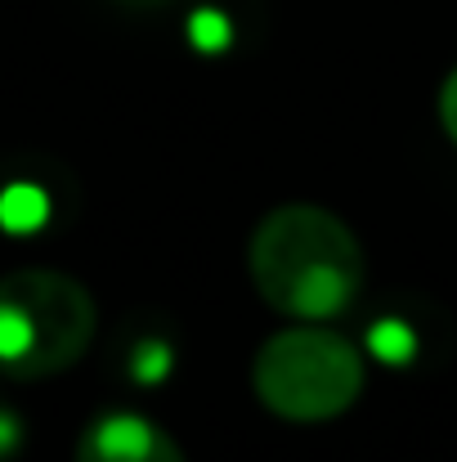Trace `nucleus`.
I'll return each instance as SVG.
<instances>
[{"label": "nucleus", "mask_w": 457, "mask_h": 462, "mask_svg": "<svg viewBox=\"0 0 457 462\" xmlns=\"http://www.w3.org/2000/svg\"><path fill=\"white\" fill-rule=\"evenodd\" d=\"M77 462H184L179 445L140 413H104L86 427Z\"/></svg>", "instance_id": "4"}, {"label": "nucleus", "mask_w": 457, "mask_h": 462, "mask_svg": "<svg viewBox=\"0 0 457 462\" xmlns=\"http://www.w3.org/2000/svg\"><path fill=\"white\" fill-rule=\"evenodd\" d=\"M170 364H175V355H170V346H166L161 337H144V341L131 350V377H135L140 386H161L166 373H170Z\"/></svg>", "instance_id": "7"}, {"label": "nucleus", "mask_w": 457, "mask_h": 462, "mask_svg": "<svg viewBox=\"0 0 457 462\" xmlns=\"http://www.w3.org/2000/svg\"><path fill=\"white\" fill-rule=\"evenodd\" d=\"M188 41H193L202 54H224L229 41H233V27H229V18H224L220 9H197V14L188 18Z\"/></svg>", "instance_id": "8"}, {"label": "nucleus", "mask_w": 457, "mask_h": 462, "mask_svg": "<svg viewBox=\"0 0 457 462\" xmlns=\"http://www.w3.org/2000/svg\"><path fill=\"white\" fill-rule=\"evenodd\" d=\"M251 386L260 404L288 422H332L363 395V359L345 337L301 323L256 350Z\"/></svg>", "instance_id": "3"}, {"label": "nucleus", "mask_w": 457, "mask_h": 462, "mask_svg": "<svg viewBox=\"0 0 457 462\" xmlns=\"http://www.w3.org/2000/svg\"><path fill=\"white\" fill-rule=\"evenodd\" d=\"M440 126H444V135L457 144V68L449 72V81H444V90H440Z\"/></svg>", "instance_id": "9"}, {"label": "nucleus", "mask_w": 457, "mask_h": 462, "mask_svg": "<svg viewBox=\"0 0 457 462\" xmlns=\"http://www.w3.org/2000/svg\"><path fill=\"white\" fill-rule=\"evenodd\" d=\"M95 337L90 292L59 270H18L0 279V364L14 377H54L72 368Z\"/></svg>", "instance_id": "2"}, {"label": "nucleus", "mask_w": 457, "mask_h": 462, "mask_svg": "<svg viewBox=\"0 0 457 462\" xmlns=\"http://www.w3.org/2000/svg\"><path fill=\"white\" fill-rule=\"evenodd\" d=\"M18 440H23L18 418H14V413H0V458H9V454L18 449Z\"/></svg>", "instance_id": "10"}, {"label": "nucleus", "mask_w": 457, "mask_h": 462, "mask_svg": "<svg viewBox=\"0 0 457 462\" xmlns=\"http://www.w3.org/2000/svg\"><path fill=\"white\" fill-rule=\"evenodd\" d=\"M368 350H372L377 359H386V364H408V359L417 355V337H413L408 323L381 319V323L368 328Z\"/></svg>", "instance_id": "6"}, {"label": "nucleus", "mask_w": 457, "mask_h": 462, "mask_svg": "<svg viewBox=\"0 0 457 462\" xmlns=\"http://www.w3.org/2000/svg\"><path fill=\"white\" fill-rule=\"evenodd\" d=\"M247 265L265 306L301 323L336 319L363 292V247L354 229L314 202L274 207L251 234Z\"/></svg>", "instance_id": "1"}, {"label": "nucleus", "mask_w": 457, "mask_h": 462, "mask_svg": "<svg viewBox=\"0 0 457 462\" xmlns=\"http://www.w3.org/2000/svg\"><path fill=\"white\" fill-rule=\"evenodd\" d=\"M50 220V193L41 184H5L0 189V229L36 234Z\"/></svg>", "instance_id": "5"}]
</instances>
